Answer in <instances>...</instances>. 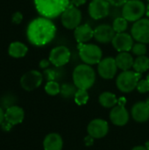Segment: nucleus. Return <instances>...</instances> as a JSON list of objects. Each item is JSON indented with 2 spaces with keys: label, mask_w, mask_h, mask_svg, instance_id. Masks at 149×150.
I'll list each match as a JSON object with an SVG mask.
<instances>
[{
  "label": "nucleus",
  "mask_w": 149,
  "mask_h": 150,
  "mask_svg": "<svg viewBox=\"0 0 149 150\" xmlns=\"http://www.w3.org/2000/svg\"><path fill=\"white\" fill-rule=\"evenodd\" d=\"M56 33V26L51 19L39 17L32 19L27 25L26 37L35 47H42L51 42Z\"/></svg>",
  "instance_id": "1"
},
{
  "label": "nucleus",
  "mask_w": 149,
  "mask_h": 150,
  "mask_svg": "<svg viewBox=\"0 0 149 150\" xmlns=\"http://www.w3.org/2000/svg\"><path fill=\"white\" fill-rule=\"evenodd\" d=\"M34 5L41 17L52 19L62 14L70 5V0H34Z\"/></svg>",
  "instance_id": "2"
},
{
  "label": "nucleus",
  "mask_w": 149,
  "mask_h": 150,
  "mask_svg": "<svg viewBox=\"0 0 149 150\" xmlns=\"http://www.w3.org/2000/svg\"><path fill=\"white\" fill-rule=\"evenodd\" d=\"M73 83L77 89L89 90L96 81L95 70L88 64H79L73 71Z\"/></svg>",
  "instance_id": "3"
},
{
  "label": "nucleus",
  "mask_w": 149,
  "mask_h": 150,
  "mask_svg": "<svg viewBox=\"0 0 149 150\" xmlns=\"http://www.w3.org/2000/svg\"><path fill=\"white\" fill-rule=\"evenodd\" d=\"M77 48L79 56L85 64H98L102 60L103 52L97 45L90 43H79L77 45Z\"/></svg>",
  "instance_id": "4"
},
{
  "label": "nucleus",
  "mask_w": 149,
  "mask_h": 150,
  "mask_svg": "<svg viewBox=\"0 0 149 150\" xmlns=\"http://www.w3.org/2000/svg\"><path fill=\"white\" fill-rule=\"evenodd\" d=\"M141 77V73H138L134 70H125L118 76L116 85L120 91L124 93H129L136 89Z\"/></svg>",
  "instance_id": "5"
},
{
  "label": "nucleus",
  "mask_w": 149,
  "mask_h": 150,
  "mask_svg": "<svg viewBox=\"0 0 149 150\" xmlns=\"http://www.w3.org/2000/svg\"><path fill=\"white\" fill-rule=\"evenodd\" d=\"M147 6L141 0H128L122 8V17L129 22H136L146 14Z\"/></svg>",
  "instance_id": "6"
},
{
  "label": "nucleus",
  "mask_w": 149,
  "mask_h": 150,
  "mask_svg": "<svg viewBox=\"0 0 149 150\" xmlns=\"http://www.w3.org/2000/svg\"><path fill=\"white\" fill-rule=\"evenodd\" d=\"M61 20L65 28L68 30H75L81 24L82 12L76 6L70 4V5L61 15Z\"/></svg>",
  "instance_id": "7"
},
{
  "label": "nucleus",
  "mask_w": 149,
  "mask_h": 150,
  "mask_svg": "<svg viewBox=\"0 0 149 150\" xmlns=\"http://www.w3.org/2000/svg\"><path fill=\"white\" fill-rule=\"evenodd\" d=\"M132 36L137 42L149 43V18H141L134 22L131 30Z\"/></svg>",
  "instance_id": "8"
},
{
  "label": "nucleus",
  "mask_w": 149,
  "mask_h": 150,
  "mask_svg": "<svg viewBox=\"0 0 149 150\" xmlns=\"http://www.w3.org/2000/svg\"><path fill=\"white\" fill-rule=\"evenodd\" d=\"M43 81V75L38 70H29L20 78V85L26 91H32L39 88Z\"/></svg>",
  "instance_id": "9"
},
{
  "label": "nucleus",
  "mask_w": 149,
  "mask_h": 150,
  "mask_svg": "<svg viewBox=\"0 0 149 150\" xmlns=\"http://www.w3.org/2000/svg\"><path fill=\"white\" fill-rule=\"evenodd\" d=\"M70 50L65 46H58L54 47L49 54V61L55 67H62L70 60Z\"/></svg>",
  "instance_id": "10"
},
{
  "label": "nucleus",
  "mask_w": 149,
  "mask_h": 150,
  "mask_svg": "<svg viewBox=\"0 0 149 150\" xmlns=\"http://www.w3.org/2000/svg\"><path fill=\"white\" fill-rule=\"evenodd\" d=\"M118 69L115 58L112 57H105L102 59L97 66L99 76L106 80L112 79L115 76Z\"/></svg>",
  "instance_id": "11"
},
{
  "label": "nucleus",
  "mask_w": 149,
  "mask_h": 150,
  "mask_svg": "<svg viewBox=\"0 0 149 150\" xmlns=\"http://www.w3.org/2000/svg\"><path fill=\"white\" fill-rule=\"evenodd\" d=\"M110 5L107 0H92L89 5V14L93 19H102L108 16Z\"/></svg>",
  "instance_id": "12"
},
{
  "label": "nucleus",
  "mask_w": 149,
  "mask_h": 150,
  "mask_svg": "<svg viewBox=\"0 0 149 150\" xmlns=\"http://www.w3.org/2000/svg\"><path fill=\"white\" fill-rule=\"evenodd\" d=\"M112 44L119 52H129L133 46V38L126 33H118L115 34Z\"/></svg>",
  "instance_id": "13"
},
{
  "label": "nucleus",
  "mask_w": 149,
  "mask_h": 150,
  "mask_svg": "<svg viewBox=\"0 0 149 150\" xmlns=\"http://www.w3.org/2000/svg\"><path fill=\"white\" fill-rule=\"evenodd\" d=\"M88 134L94 139L104 138L109 132L108 123L102 119H96L88 125Z\"/></svg>",
  "instance_id": "14"
},
{
  "label": "nucleus",
  "mask_w": 149,
  "mask_h": 150,
  "mask_svg": "<svg viewBox=\"0 0 149 150\" xmlns=\"http://www.w3.org/2000/svg\"><path fill=\"white\" fill-rule=\"evenodd\" d=\"M116 33L113 27L107 24L97 25L94 29V39L102 44H107L112 41Z\"/></svg>",
  "instance_id": "15"
},
{
  "label": "nucleus",
  "mask_w": 149,
  "mask_h": 150,
  "mask_svg": "<svg viewBox=\"0 0 149 150\" xmlns=\"http://www.w3.org/2000/svg\"><path fill=\"white\" fill-rule=\"evenodd\" d=\"M111 121L119 127H122L127 124L129 120V113L124 105H118L114 106L110 112Z\"/></svg>",
  "instance_id": "16"
},
{
  "label": "nucleus",
  "mask_w": 149,
  "mask_h": 150,
  "mask_svg": "<svg viewBox=\"0 0 149 150\" xmlns=\"http://www.w3.org/2000/svg\"><path fill=\"white\" fill-rule=\"evenodd\" d=\"M4 118L7 122L11 124L12 126H16L18 124L22 123L25 118L24 110L17 105H11L5 110Z\"/></svg>",
  "instance_id": "17"
},
{
  "label": "nucleus",
  "mask_w": 149,
  "mask_h": 150,
  "mask_svg": "<svg viewBox=\"0 0 149 150\" xmlns=\"http://www.w3.org/2000/svg\"><path fill=\"white\" fill-rule=\"evenodd\" d=\"M133 119L140 123L146 122L149 120V105L145 102H138L132 108Z\"/></svg>",
  "instance_id": "18"
},
{
  "label": "nucleus",
  "mask_w": 149,
  "mask_h": 150,
  "mask_svg": "<svg viewBox=\"0 0 149 150\" xmlns=\"http://www.w3.org/2000/svg\"><path fill=\"white\" fill-rule=\"evenodd\" d=\"M74 36L77 43H86L94 38V30L88 24L78 25L74 31Z\"/></svg>",
  "instance_id": "19"
},
{
  "label": "nucleus",
  "mask_w": 149,
  "mask_h": 150,
  "mask_svg": "<svg viewBox=\"0 0 149 150\" xmlns=\"http://www.w3.org/2000/svg\"><path fill=\"white\" fill-rule=\"evenodd\" d=\"M63 141L60 134L52 133L47 134L43 141L44 150H61Z\"/></svg>",
  "instance_id": "20"
},
{
  "label": "nucleus",
  "mask_w": 149,
  "mask_h": 150,
  "mask_svg": "<svg viewBox=\"0 0 149 150\" xmlns=\"http://www.w3.org/2000/svg\"><path fill=\"white\" fill-rule=\"evenodd\" d=\"M117 66L121 70H130L131 68L133 66L134 59L131 54L128 52H119V54L115 58Z\"/></svg>",
  "instance_id": "21"
},
{
  "label": "nucleus",
  "mask_w": 149,
  "mask_h": 150,
  "mask_svg": "<svg viewBox=\"0 0 149 150\" xmlns=\"http://www.w3.org/2000/svg\"><path fill=\"white\" fill-rule=\"evenodd\" d=\"M28 52V47L25 44L20 41H14L9 45L8 54L13 58H23L26 55Z\"/></svg>",
  "instance_id": "22"
},
{
  "label": "nucleus",
  "mask_w": 149,
  "mask_h": 150,
  "mask_svg": "<svg viewBox=\"0 0 149 150\" xmlns=\"http://www.w3.org/2000/svg\"><path fill=\"white\" fill-rule=\"evenodd\" d=\"M99 104L105 108H113L119 102V99L117 98L116 95L109 92V91H105L103 92L98 98Z\"/></svg>",
  "instance_id": "23"
},
{
  "label": "nucleus",
  "mask_w": 149,
  "mask_h": 150,
  "mask_svg": "<svg viewBox=\"0 0 149 150\" xmlns=\"http://www.w3.org/2000/svg\"><path fill=\"white\" fill-rule=\"evenodd\" d=\"M134 71L138 73H144L149 69V58L146 55L137 56L134 60L133 66Z\"/></svg>",
  "instance_id": "24"
},
{
  "label": "nucleus",
  "mask_w": 149,
  "mask_h": 150,
  "mask_svg": "<svg viewBox=\"0 0 149 150\" xmlns=\"http://www.w3.org/2000/svg\"><path fill=\"white\" fill-rule=\"evenodd\" d=\"M77 88L75 84L71 83H63L61 86V95L65 98H70L75 97L76 92L77 91Z\"/></svg>",
  "instance_id": "25"
},
{
  "label": "nucleus",
  "mask_w": 149,
  "mask_h": 150,
  "mask_svg": "<svg viewBox=\"0 0 149 150\" xmlns=\"http://www.w3.org/2000/svg\"><path fill=\"white\" fill-rule=\"evenodd\" d=\"M128 26V21L124 17L116 18L113 21L112 27L116 33H125Z\"/></svg>",
  "instance_id": "26"
},
{
  "label": "nucleus",
  "mask_w": 149,
  "mask_h": 150,
  "mask_svg": "<svg viewBox=\"0 0 149 150\" xmlns=\"http://www.w3.org/2000/svg\"><path fill=\"white\" fill-rule=\"evenodd\" d=\"M45 91L50 96H56L61 92V86L55 81H48L45 85Z\"/></svg>",
  "instance_id": "27"
},
{
  "label": "nucleus",
  "mask_w": 149,
  "mask_h": 150,
  "mask_svg": "<svg viewBox=\"0 0 149 150\" xmlns=\"http://www.w3.org/2000/svg\"><path fill=\"white\" fill-rule=\"evenodd\" d=\"M74 98H75V102L78 105H83L87 104V102L89 100V93L86 90L78 89L77 91L76 92Z\"/></svg>",
  "instance_id": "28"
},
{
  "label": "nucleus",
  "mask_w": 149,
  "mask_h": 150,
  "mask_svg": "<svg viewBox=\"0 0 149 150\" xmlns=\"http://www.w3.org/2000/svg\"><path fill=\"white\" fill-rule=\"evenodd\" d=\"M131 51L133 52V54H135L137 56H141V55H146L148 49H147L146 44L141 43V42H137V43L133 44Z\"/></svg>",
  "instance_id": "29"
},
{
  "label": "nucleus",
  "mask_w": 149,
  "mask_h": 150,
  "mask_svg": "<svg viewBox=\"0 0 149 150\" xmlns=\"http://www.w3.org/2000/svg\"><path fill=\"white\" fill-rule=\"evenodd\" d=\"M136 89L141 93H147L149 91V82L147 79H141L137 84Z\"/></svg>",
  "instance_id": "30"
},
{
  "label": "nucleus",
  "mask_w": 149,
  "mask_h": 150,
  "mask_svg": "<svg viewBox=\"0 0 149 150\" xmlns=\"http://www.w3.org/2000/svg\"><path fill=\"white\" fill-rule=\"evenodd\" d=\"M43 76L46 77V79L48 81H54L56 76H57V73L54 69H47L44 70V73H43Z\"/></svg>",
  "instance_id": "31"
},
{
  "label": "nucleus",
  "mask_w": 149,
  "mask_h": 150,
  "mask_svg": "<svg viewBox=\"0 0 149 150\" xmlns=\"http://www.w3.org/2000/svg\"><path fill=\"white\" fill-rule=\"evenodd\" d=\"M23 20V14L20 12V11H16L12 14V17H11V22L13 24H16V25H18L22 22Z\"/></svg>",
  "instance_id": "32"
},
{
  "label": "nucleus",
  "mask_w": 149,
  "mask_h": 150,
  "mask_svg": "<svg viewBox=\"0 0 149 150\" xmlns=\"http://www.w3.org/2000/svg\"><path fill=\"white\" fill-rule=\"evenodd\" d=\"M110 4L113 6H123L128 0H107Z\"/></svg>",
  "instance_id": "33"
},
{
  "label": "nucleus",
  "mask_w": 149,
  "mask_h": 150,
  "mask_svg": "<svg viewBox=\"0 0 149 150\" xmlns=\"http://www.w3.org/2000/svg\"><path fill=\"white\" fill-rule=\"evenodd\" d=\"M50 63H51V62H50L49 59H48V60H47V59H42V60L40 62L39 66H40V68L42 69H47L49 67Z\"/></svg>",
  "instance_id": "34"
},
{
  "label": "nucleus",
  "mask_w": 149,
  "mask_h": 150,
  "mask_svg": "<svg viewBox=\"0 0 149 150\" xmlns=\"http://www.w3.org/2000/svg\"><path fill=\"white\" fill-rule=\"evenodd\" d=\"M12 125L11 124H10L9 122H7L6 120H4L3 123H2V125H1V127H2V129L4 130V131H6V132H8V131H10L11 128H12Z\"/></svg>",
  "instance_id": "35"
},
{
  "label": "nucleus",
  "mask_w": 149,
  "mask_h": 150,
  "mask_svg": "<svg viewBox=\"0 0 149 150\" xmlns=\"http://www.w3.org/2000/svg\"><path fill=\"white\" fill-rule=\"evenodd\" d=\"M84 142H85V145L86 146H91L93 145V142H94V138L91 137L90 135H88L84 138Z\"/></svg>",
  "instance_id": "36"
},
{
  "label": "nucleus",
  "mask_w": 149,
  "mask_h": 150,
  "mask_svg": "<svg viewBox=\"0 0 149 150\" xmlns=\"http://www.w3.org/2000/svg\"><path fill=\"white\" fill-rule=\"evenodd\" d=\"M70 2H71V4L73 5H75L76 7H79L81 5H83L87 2V0H70Z\"/></svg>",
  "instance_id": "37"
},
{
  "label": "nucleus",
  "mask_w": 149,
  "mask_h": 150,
  "mask_svg": "<svg viewBox=\"0 0 149 150\" xmlns=\"http://www.w3.org/2000/svg\"><path fill=\"white\" fill-rule=\"evenodd\" d=\"M4 109L0 106V126L2 125V123L4 121V120H5V118H4Z\"/></svg>",
  "instance_id": "38"
},
{
  "label": "nucleus",
  "mask_w": 149,
  "mask_h": 150,
  "mask_svg": "<svg viewBox=\"0 0 149 150\" xmlns=\"http://www.w3.org/2000/svg\"><path fill=\"white\" fill-rule=\"evenodd\" d=\"M126 102V99L125 98H120L119 99L118 104H119V105H124V106H125Z\"/></svg>",
  "instance_id": "39"
},
{
  "label": "nucleus",
  "mask_w": 149,
  "mask_h": 150,
  "mask_svg": "<svg viewBox=\"0 0 149 150\" xmlns=\"http://www.w3.org/2000/svg\"><path fill=\"white\" fill-rule=\"evenodd\" d=\"M132 150H148L146 149V147H143V146H137V147H134Z\"/></svg>",
  "instance_id": "40"
},
{
  "label": "nucleus",
  "mask_w": 149,
  "mask_h": 150,
  "mask_svg": "<svg viewBox=\"0 0 149 150\" xmlns=\"http://www.w3.org/2000/svg\"><path fill=\"white\" fill-rule=\"evenodd\" d=\"M146 15L149 18V4L147 5V8H146Z\"/></svg>",
  "instance_id": "41"
},
{
  "label": "nucleus",
  "mask_w": 149,
  "mask_h": 150,
  "mask_svg": "<svg viewBox=\"0 0 149 150\" xmlns=\"http://www.w3.org/2000/svg\"><path fill=\"white\" fill-rule=\"evenodd\" d=\"M145 147H146V149L148 150H149V141H148L147 142H146V144H145Z\"/></svg>",
  "instance_id": "42"
},
{
  "label": "nucleus",
  "mask_w": 149,
  "mask_h": 150,
  "mask_svg": "<svg viewBox=\"0 0 149 150\" xmlns=\"http://www.w3.org/2000/svg\"><path fill=\"white\" fill-rule=\"evenodd\" d=\"M146 103H147V104H148V105H149V97L148 98H147V100H146Z\"/></svg>",
  "instance_id": "43"
},
{
  "label": "nucleus",
  "mask_w": 149,
  "mask_h": 150,
  "mask_svg": "<svg viewBox=\"0 0 149 150\" xmlns=\"http://www.w3.org/2000/svg\"><path fill=\"white\" fill-rule=\"evenodd\" d=\"M147 80H148V82H149V74H148V76H147Z\"/></svg>",
  "instance_id": "44"
},
{
  "label": "nucleus",
  "mask_w": 149,
  "mask_h": 150,
  "mask_svg": "<svg viewBox=\"0 0 149 150\" xmlns=\"http://www.w3.org/2000/svg\"><path fill=\"white\" fill-rule=\"evenodd\" d=\"M148 3H149V0H148Z\"/></svg>",
  "instance_id": "45"
}]
</instances>
